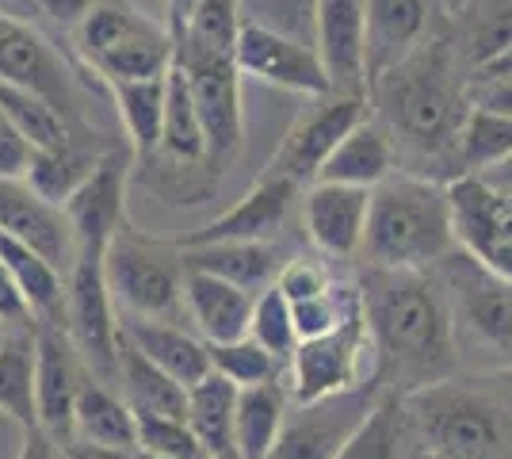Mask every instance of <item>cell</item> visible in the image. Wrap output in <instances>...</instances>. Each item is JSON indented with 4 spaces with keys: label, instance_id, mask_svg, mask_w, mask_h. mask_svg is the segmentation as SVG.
I'll return each mask as SVG.
<instances>
[{
    "label": "cell",
    "instance_id": "56",
    "mask_svg": "<svg viewBox=\"0 0 512 459\" xmlns=\"http://www.w3.org/2000/svg\"><path fill=\"white\" fill-rule=\"evenodd\" d=\"M413 459H436V456H432V452H417Z\"/></svg>",
    "mask_w": 512,
    "mask_h": 459
},
{
    "label": "cell",
    "instance_id": "48",
    "mask_svg": "<svg viewBox=\"0 0 512 459\" xmlns=\"http://www.w3.org/2000/svg\"><path fill=\"white\" fill-rule=\"evenodd\" d=\"M16 459H62V444L35 425V429H23V444Z\"/></svg>",
    "mask_w": 512,
    "mask_h": 459
},
{
    "label": "cell",
    "instance_id": "55",
    "mask_svg": "<svg viewBox=\"0 0 512 459\" xmlns=\"http://www.w3.org/2000/svg\"><path fill=\"white\" fill-rule=\"evenodd\" d=\"M134 459H165V456H153V452H134Z\"/></svg>",
    "mask_w": 512,
    "mask_h": 459
},
{
    "label": "cell",
    "instance_id": "57",
    "mask_svg": "<svg viewBox=\"0 0 512 459\" xmlns=\"http://www.w3.org/2000/svg\"><path fill=\"white\" fill-rule=\"evenodd\" d=\"M4 333H8V326H4V322H0V341H4Z\"/></svg>",
    "mask_w": 512,
    "mask_h": 459
},
{
    "label": "cell",
    "instance_id": "43",
    "mask_svg": "<svg viewBox=\"0 0 512 459\" xmlns=\"http://www.w3.org/2000/svg\"><path fill=\"white\" fill-rule=\"evenodd\" d=\"M337 284L333 276H329V268L318 261H306V257H295V261H283L276 276V287L287 295V303H295V299H310V295H321V291H329V287Z\"/></svg>",
    "mask_w": 512,
    "mask_h": 459
},
{
    "label": "cell",
    "instance_id": "2",
    "mask_svg": "<svg viewBox=\"0 0 512 459\" xmlns=\"http://www.w3.org/2000/svg\"><path fill=\"white\" fill-rule=\"evenodd\" d=\"M467 77L470 69L463 66L451 35H428L398 66L383 69L371 81L367 104L390 134L406 173L432 180L444 176V184L459 176L455 150L470 111Z\"/></svg>",
    "mask_w": 512,
    "mask_h": 459
},
{
    "label": "cell",
    "instance_id": "41",
    "mask_svg": "<svg viewBox=\"0 0 512 459\" xmlns=\"http://www.w3.org/2000/svg\"><path fill=\"white\" fill-rule=\"evenodd\" d=\"M237 31H241L237 0H195V12L180 43L218 50V54H234Z\"/></svg>",
    "mask_w": 512,
    "mask_h": 459
},
{
    "label": "cell",
    "instance_id": "30",
    "mask_svg": "<svg viewBox=\"0 0 512 459\" xmlns=\"http://www.w3.org/2000/svg\"><path fill=\"white\" fill-rule=\"evenodd\" d=\"M0 264L12 272L16 287L31 306L35 322H65V272L54 268L43 253H35L31 245L8 238L0 230Z\"/></svg>",
    "mask_w": 512,
    "mask_h": 459
},
{
    "label": "cell",
    "instance_id": "37",
    "mask_svg": "<svg viewBox=\"0 0 512 459\" xmlns=\"http://www.w3.org/2000/svg\"><path fill=\"white\" fill-rule=\"evenodd\" d=\"M459 176L482 173L512 153V115L470 104L463 131H459Z\"/></svg>",
    "mask_w": 512,
    "mask_h": 459
},
{
    "label": "cell",
    "instance_id": "6",
    "mask_svg": "<svg viewBox=\"0 0 512 459\" xmlns=\"http://www.w3.org/2000/svg\"><path fill=\"white\" fill-rule=\"evenodd\" d=\"M104 276L115 314L176 322L184 310V264L176 241H157L123 222L107 241Z\"/></svg>",
    "mask_w": 512,
    "mask_h": 459
},
{
    "label": "cell",
    "instance_id": "8",
    "mask_svg": "<svg viewBox=\"0 0 512 459\" xmlns=\"http://www.w3.org/2000/svg\"><path fill=\"white\" fill-rule=\"evenodd\" d=\"M371 368H375V352L363 322V303H356L329 333L306 337L291 352L287 360L291 406H306V402H321V398L363 387L371 383Z\"/></svg>",
    "mask_w": 512,
    "mask_h": 459
},
{
    "label": "cell",
    "instance_id": "21",
    "mask_svg": "<svg viewBox=\"0 0 512 459\" xmlns=\"http://www.w3.org/2000/svg\"><path fill=\"white\" fill-rule=\"evenodd\" d=\"M253 299V291L230 284V280L184 268V310H188V318L203 333L207 345L245 337L249 318H253Z\"/></svg>",
    "mask_w": 512,
    "mask_h": 459
},
{
    "label": "cell",
    "instance_id": "52",
    "mask_svg": "<svg viewBox=\"0 0 512 459\" xmlns=\"http://www.w3.org/2000/svg\"><path fill=\"white\" fill-rule=\"evenodd\" d=\"M470 77H478V81L512 77V46H509V50H501V54H497V58H490V62H482L478 69H470Z\"/></svg>",
    "mask_w": 512,
    "mask_h": 459
},
{
    "label": "cell",
    "instance_id": "40",
    "mask_svg": "<svg viewBox=\"0 0 512 459\" xmlns=\"http://www.w3.org/2000/svg\"><path fill=\"white\" fill-rule=\"evenodd\" d=\"M241 23L276 31L299 43H314L318 35V0H237Z\"/></svg>",
    "mask_w": 512,
    "mask_h": 459
},
{
    "label": "cell",
    "instance_id": "19",
    "mask_svg": "<svg viewBox=\"0 0 512 459\" xmlns=\"http://www.w3.org/2000/svg\"><path fill=\"white\" fill-rule=\"evenodd\" d=\"M314 46L333 92L367 96V23L363 0H318V35Z\"/></svg>",
    "mask_w": 512,
    "mask_h": 459
},
{
    "label": "cell",
    "instance_id": "45",
    "mask_svg": "<svg viewBox=\"0 0 512 459\" xmlns=\"http://www.w3.org/2000/svg\"><path fill=\"white\" fill-rule=\"evenodd\" d=\"M0 322L8 329H20V326H35V314L31 306L23 299V291L16 287L12 272L0 264Z\"/></svg>",
    "mask_w": 512,
    "mask_h": 459
},
{
    "label": "cell",
    "instance_id": "14",
    "mask_svg": "<svg viewBox=\"0 0 512 459\" xmlns=\"http://www.w3.org/2000/svg\"><path fill=\"white\" fill-rule=\"evenodd\" d=\"M234 66L241 77L260 81L268 88H283V92H299V96L333 92L325 66H321L318 46L264 31L253 23H241V31H237Z\"/></svg>",
    "mask_w": 512,
    "mask_h": 459
},
{
    "label": "cell",
    "instance_id": "9",
    "mask_svg": "<svg viewBox=\"0 0 512 459\" xmlns=\"http://www.w3.org/2000/svg\"><path fill=\"white\" fill-rule=\"evenodd\" d=\"M176 62L188 77V92L207 134V157L218 165L237 157L245 142V111H241V73L234 66V54L176 43Z\"/></svg>",
    "mask_w": 512,
    "mask_h": 459
},
{
    "label": "cell",
    "instance_id": "47",
    "mask_svg": "<svg viewBox=\"0 0 512 459\" xmlns=\"http://www.w3.org/2000/svg\"><path fill=\"white\" fill-rule=\"evenodd\" d=\"M31 4H35V12H39V16H46L54 27L73 31V27H77L88 12L100 4V0H31Z\"/></svg>",
    "mask_w": 512,
    "mask_h": 459
},
{
    "label": "cell",
    "instance_id": "27",
    "mask_svg": "<svg viewBox=\"0 0 512 459\" xmlns=\"http://www.w3.org/2000/svg\"><path fill=\"white\" fill-rule=\"evenodd\" d=\"M188 425L207 459H237V387L226 375H203L188 387Z\"/></svg>",
    "mask_w": 512,
    "mask_h": 459
},
{
    "label": "cell",
    "instance_id": "32",
    "mask_svg": "<svg viewBox=\"0 0 512 459\" xmlns=\"http://www.w3.org/2000/svg\"><path fill=\"white\" fill-rule=\"evenodd\" d=\"M451 20V43L467 69H478L512 46V0H467Z\"/></svg>",
    "mask_w": 512,
    "mask_h": 459
},
{
    "label": "cell",
    "instance_id": "22",
    "mask_svg": "<svg viewBox=\"0 0 512 459\" xmlns=\"http://www.w3.org/2000/svg\"><path fill=\"white\" fill-rule=\"evenodd\" d=\"M119 333L138 352H146L161 372H169L184 387H195L203 375H211V349H207V341L192 337L188 329L176 326V322L119 314Z\"/></svg>",
    "mask_w": 512,
    "mask_h": 459
},
{
    "label": "cell",
    "instance_id": "34",
    "mask_svg": "<svg viewBox=\"0 0 512 459\" xmlns=\"http://www.w3.org/2000/svg\"><path fill=\"white\" fill-rule=\"evenodd\" d=\"M157 153H165L180 165L211 161L207 157V134H203V123H199L192 92H188V77H184L176 58H172L169 73H165V119H161V150Z\"/></svg>",
    "mask_w": 512,
    "mask_h": 459
},
{
    "label": "cell",
    "instance_id": "23",
    "mask_svg": "<svg viewBox=\"0 0 512 459\" xmlns=\"http://www.w3.org/2000/svg\"><path fill=\"white\" fill-rule=\"evenodd\" d=\"M180 264L195 272H211L218 280H230L256 295L276 284L283 253L276 241H207V245H180Z\"/></svg>",
    "mask_w": 512,
    "mask_h": 459
},
{
    "label": "cell",
    "instance_id": "35",
    "mask_svg": "<svg viewBox=\"0 0 512 459\" xmlns=\"http://www.w3.org/2000/svg\"><path fill=\"white\" fill-rule=\"evenodd\" d=\"M0 108L12 119V127L35 146V150H58L69 142H81V123H73L58 104H50L39 92L4 85L0 81Z\"/></svg>",
    "mask_w": 512,
    "mask_h": 459
},
{
    "label": "cell",
    "instance_id": "18",
    "mask_svg": "<svg viewBox=\"0 0 512 459\" xmlns=\"http://www.w3.org/2000/svg\"><path fill=\"white\" fill-rule=\"evenodd\" d=\"M295 199H302V188L287 176L260 173L256 184L237 199L230 211H222L203 230L184 234L176 245H207V241H276V234L291 219Z\"/></svg>",
    "mask_w": 512,
    "mask_h": 459
},
{
    "label": "cell",
    "instance_id": "17",
    "mask_svg": "<svg viewBox=\"0 0 512 459\" xmlns=\"http://www.w3.org/2000/svg\"><path fill=\"white\" fill-rule=\"evenodd\" d=\"M0 230L43 253L62 272H69L77 257V238L65 207L43 199L23 176H0Z\"/></svg>",
    "mask_w": 512,
    "mask_h": 459
},
{
    "label": "cell",
    "instance_id": "53",
    "mask_svg": "<svg viewBox=\"0 0 512 459\" xmlns=\"http://www.w3.org/2000/svg\"><path fill=\"white\" fill-rule=\"evenodd\" d=\"M0 12H16V16H23V12H35V4H31V0H0Z\"/></svg>",
    "mask_w": 512,
    "mask_h": 459
},
{
    "label": "cell",
    "instance_id": "15",
    "mask_svg": "<svg viewBox=\"0 0 512 459\" xmlns=\"http://www.w3.org/2000/svg\"><path fill=\"white\" fill-rule=\"evenodd\" d=\"M85 360L65 322H35V414L39 429L65 444L73 440V402L85 383Z\"/></svg>",
    "mask_w": 512,
    "mask_h": 459
},
{
    "label": "cell",
    "instance_id": "50",
    "mask_svg": "<svg viewBox=\"0 0 512 459\" xmlns=\"http://www.w3.org/2000/svg\"><path fill=\"white\" fill-rule=\"evenodd\" d=\"M192 12H195V0H165V27H169V35L176 43L184 39Z\"/></svg>",
    "mask_w": 512,
    "mask_h": 459
},
{
    "label": "cell",
    "instance_id": "3",
    "mask_svg": "<svg viewBox=\"0 0 512 459\" xmlns=\"http://www.w3.org/2000/svg\"><path fill=\"white\" fill-rule=\"evenodd\" d=\"M417 452L436 459H512V368L448 375L402 398Z\"/></svg>",
    "mask_w": 512,
    "mask_h": 459
},
{
    "label": "cell",
    "instance_id": "12",
    "mask_svg": "<svg viewBox=\"0 0 512 459\" xmlns=\"http://www.w3.org/2000/svg\"><path fill=\"white\" fill-rule=\"evenodd\" d=\"M0 81L39 92L50 104H58L73 123H81V88L65 58L35 23L16 12H0Z\"/></svg>",
    "mask_w": 512,
    "mask_h": 459
},
{
    "label": "cell",
    "instance_id": "29",
    "mask_svg": "<svg viewBox=\"0 0 512 459\" xmlns=\"http://www.w3.org/2000/svg\"><path fill=\"white\" fill-rule=\"evenodd\" d=\"M111 104L127 131L130 153L146 161L161 150V119H165V73L161 77H134V81H107Z\"/></svg>",
    "mask_w": 512,
    "mask_h": 459
},
{
    "label": "cell",
    "instance_id": "31",
    "mask_svg": "<svg viewBox=\"0 0 512 459\" xmlns=\"http://www.w3.org/2000/svg\"><path fill=\"white\" fill-rule=\"evenodd\" d=\"M0 414L12 425L35 429V326L8 329L0 341Z\"/></svg>",
    "mask_w": 512,
    "mask_h": 459
},
{
    "label": "cell",
    "instance_id": "51",
    "mask_svg": "<svg viewBox=\"0 0 512 459\" xmlns=\"http://www.w3.org/2000/svg\"><path fill=\"white\" fill-rule=\"evenodd\" d=\"M478 176H482L490 188H497L505 199H512V153H509V157H501V161H497V165H490V169H482Z\"/></svg>",
    "mask_w": 512,
    "mask_h": 459
},
{
    "label": "cell",
    "instance_id": "42",
    "mask_svg": "<svg viewBox=\"0 0 512 459\" xmlns=\"http://www.w3.org/2000/svg\"><path fill=\"white\" fill-rule=\"evenodd\" d=\"M138 417V452H153L165 459H207L199 437L192 433L188 417L134 414Z\"/></svg>",
    "mask_w": 512,
    "mask_h": 459
},
{
    "label": "cell",
    "instance_id": "1",
    "mask_svg": "<svg viewBox=\"0 0 512 459\" xmlns=\"http://www.w3.org/2000/svg\"><path fill=\"white\" fill-rule=\"evenodd\" d=\"M360 303L375 368V391L406 394L459 372L451 303L436 268H363Z\"/></svg>",
    "mask_w": 512,
    "mask_h": 459
},
{
    "label": "cell",
    "instance_id": "33",
    "mask_svg": "<svg viewBox=\"0 0 512 459\" xmlns=\"http://www.w3.org/2000/svg\"><path fill=\"white\" fill-rule=\"evenodd\" d=\"M406 444H413V437L402 398L379 391L367 417L348 433L333 459H406Z\"/></svg>",
    "mask_w": 512,
    "mask_h": 459
},
{
    "label": "cell",
    "instance_id": "46",
    "mask_svg": "<svg viewBox=\"0 0 512 459\" xmlns=\"http://www.w3.org/2000/svg\"><path fill=\"white\" fill-rule=\"evenodd\" d=\"M467 96L474 108H490V111H501V115H512V77H493V81L467 77Z\"/></svg>",
    "mask_w": 512,
    "mask_h": 459
},
{
    "label": "cell",
    "instance_id": "25",
    "mask_svg": "<svg viewBox=\"0 0 512 459\" xmlns=\"http://www.w3.org/2000/svg\"><path fill=\"white\" fill-rule=\"evenodd\" d=\"M73 440L138 452V417L119 394V387H107L100 379L85 375L77 402H73Z\"/></svg>",
    "mask_w": 512,
    "mask_h": 459
},
{
    "label": "cell",
    "instance_id": "24",
    "mask_svg": "<svg viewBox=\"0 0 512 459\" xmlns=\"http://www.w3.org/2000/svg\"><path fill=\"white\" fill-rule=\"evenodd\" d=\"M398 165V150L390 142L386 127L367 115L352 131L341 138V146L325 157V165L318 169V180L329 184H352V188H375L379 180H386Z\"/></svg>",
    "mask_w": 512,
    "mask_h": 459
},
{
    "label": "cell",
    "instance_id": "13",
    "mask_svg": "<svg viewBox=\"0 0 512 459\" xmlns=\"http://www.w3.org/2000/svg\"><path fill=\"white\" fill-rule=\"evenodd\" d=\"M375 398H379L375 383H363V387L341 391L333 398L295 406V414L287 410L276 448L264 459H333L348 440V433L367 417Z\"/></svg>",
    "mask_w": 512,
    "mask_h": 459
},
{
    "label": "cell",
    "instance_id": "28",
    "mask_svg": "<svg viewBox=\"0 0 512 459\" xmlns=\"http://www.w3.org/2000/svg\"><path fill=\"white\" fill-rule=\"evenodd\" d=\"M291 410L287 379H268L256 387H237V459H264Z\"/></svg>",
    "mask_w": 512,
    "mask_h": 459
},
{
    "label": "cell",
    "instance_id": "39",
    "mask_svg": "<svg viewBox=\"0 0 512 459\" xmlns=\"http://www.w3.org/2000/svg\"><path fill=\"white\" fill-rule=\"evenodd\" d=\"M207 349H211V372L226 375L234 387H256L268 379H283V364L264 345H256L249 333L237 341L207 345Z\"/></svg>",
    "mask_w": 512,
    "mask_h": 459
},
{
    "label": "cell",
    "instance_id": "10",
    "mask_svg": "<svg viewBox=\"0 0 512 459\" xmlns=\"http://www.w3.org/2000/svg\"><path fill=\"white\" fill-rule=\"evenodd\" d=\"M371 115L367 96H348V92H321L310 96V104L295 115V123L287 127L279 150L268 161V176H287L299 188L318 180V169L325 165V157L341 146V138L360 119Z\"/></svg>",
    "mask_w": 512,
    "mask_h": 459
},
{
    "label": "cell",
    "instance_id": "38",
    "mask_svg": "<svg viewBox=\"0 0 512 459\" xmlns=\"http://www.w3.org/2000/svg\"><path fill=\"white\" fill-rule=\"evenodd\" d=\"M249 337L256 345L276 356L279 364L287 368L291 352L299 349V329H295V314H291V303L287 295L279 291L276 284H268L264 291H256L253 299V318H249Z\"/></svg>",
    "mask_w": 512,
    "mask_h": 459
},
{
    "label": "cell",
    "instance_id": "11",
    "mask_svg": "<svg viewBox=\"0 0 512 459\" xmlns=\"http://www.w3.org/2000/svg\"><path fill=\"white\" fill-rule=\"evenodd\" d=\"M448 207L455 245L482 268L512 280V199L478 173H463L448 180Z\"/></svg>",
    "mask_w": 512,
    "mask_h": 459
},
{
    "label": "cell",
    "instance_id": "5",
    "mask_svg": "<svg viewBox=\"0 0 512 459\" xmlns=\"http://www.w3.org/2000/svg\"><path fill=\"white\" fill-rule=\"evenodd\" d=\"M73 46L100 81L161 77L176 58V39L165 23L146 16L130 0H100L73 31Z\"/></svg>",
    "mask_w": 512,
    "mask_h": 459
},
{
    "label": "cell",
    "instance_id": "7",
    "mask_svg": "<svg viewBox=\"0 0 512 459\" xmlns=\"http://www.w3.org/2000/svg\"><path fill=\"white\" fill-rule=\"evenodd\" d=\"M455 322L459 349L490 352L497 368H512V280L463 253L459 245L436 261Z\"/></svg>",
    "mask_w": 512,
    "mask_h": 459
},
{
    "label": "cell",
    "instance_id": "26",
    "mask_svg": "<svg viewBox=\"0 0 512 459\" xmlns=\"http://www.w3.org/2000/svg\"><path fill=\"white\" fill-rule=\"evenodd\" d=\"M115 356H119V375L115 387L127 398L134 414H165L184 417L188 414V387L176 383L169 372H161L146 352H138L127 337H115Z\"/></svg>",
    "mask_w": 512,
    "mask_h": 459
},
{
    "label": "cell",
    "instance_id": "54",
    "mask_svg": "<svg viewBox=\"0 0 512 459\" xmlns=\"http://www.w3.org/2000/svg\"><path fill=\"white\" fill-rule=\"evenodd\" d=\"M463 4H467V0H440V8H444V12H448V16H455V12H459V8H463Z\"/></svg>",
    "mask_w": 512,
    "mask_h": 459
},
{
    "label": "cell",
    "instance_id": "16",
    "mask_svg": "<svg viewBox=\"0 0 512 459\" xmlns=\"http://www.w3.org/2000/svg\"><path fill=\"white\" fill-rule=\"evenodd\" d=\"M367 207H371V188L329 184V180L306 184L302 188V226H306L310 245L321 257H333V261L360 257Z\"/></svg>",
    "mask_w": 512,
    "mask_h": 459
},
{
    "label": "cell",
    "instance_id": "44",
    "mask_svg": "<svg viewBox=\"0 0 512 459\" xmlns=\"http://www.w3.org/2000/svg\"><path fill=\"white\" fill-rule=\"evenodd\" d=\"M31 153L35 146L12 127V119L0 108V176H23L31 165Z\"/></svg>",
    "mask_w": 512,
    "mask_h": 459
},
{
    "label": "cell",
    "instance_id": "36",
    "mask_svg": "<svg viewBox=\"0 0 512 459\" xmlns=\"http://www.w3.org/2000/svg\"><path fill=\"white\" fill-rule=\"evenodd\" d=\"M100 157H104V153L88 150L81 142H69V146H58V150H35L23 180H27L43 199L65 207V199L73 196L88 176H92Z\"/></svg>",
    "mask_w": 512,
    "mask_h": 459
},
{
    "label": "cell",
    "instance_id": "20",
    "mask_svg": "<svg viewBox=\"0 0 512 459\" xmlns=\"http://www.w3.org/2000/svg\"><path fill=\"white\" fill-rule=\"evenodd\" d=\"M428 0H363L367 23V77L375 81L383 69L398 66L413 46L432 35Z\"/></svg>",
    "mask_w": 512,
    "mask_h": 459
},
{
    "label": "cell",
    "instance_id": "49",
    "mask_svg": "<svg viewBox=\"0 0 512 459\" xmlns=\"http://www.w3.org/2000/svg\"><path fill=\"white\" fill-rule=\"evenodd\" d=\"M62 459H134V452L104 448V444H88V440H65Z\"/></svg>",
    "mask_w": 512,
    "mask_h": 459
},
{
    "label": "cell",
    "instance_id": "4",
    "mask_svg": "<svg viewBox=\"0 0 512 459\" xmlns=\"http://www.w3.org/2000/svg\"><path fill=\"white\" fill-rule=\"evenodd\" d=\"M455 249L448 184L417 173H390L371 188L360 257L371 268H436Z\"/></svg>",
    "mask_w": 512,
    "mask_h": 459
}]
</instances>
